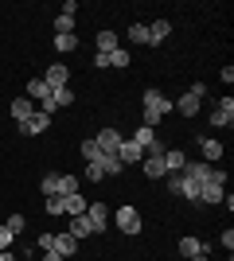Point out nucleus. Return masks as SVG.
<instances>
[{"mask_svg":"<svg viewBox=\"0 0 234 261\" xmlns=\"http://www.w3.org/2000/svg\"><path fill=\"white\" fill-rule=\"evenodd\" d=\"M168 109H172V101H168L164 94H160V90H145V113H141V117H145V125H148V129H156V125L164 121V113H168Z\"/></svg>","mask_w":234,"mask_h":261,"instance_id":"1","label":"nucleus"},{"mask_svg":"<svg viewBox=\"0 0 234 261\" xmlns=\"http://www.w3.org/2000/svg\"><path fill=\"white\" fill-rule=\"evenodd\" d=\"M28 98L39 101L43 113H55V98H51V86H47L43 78H32V82H28Z\"/></svg>","mask_w":234,"mask_h":261,"instance_id":"2","label":"nucleus"},{"mask_svg":"<svg viewBox=\"0 0 234 261\" xmlns=\"http://www.w3.org/2000/svg\"><path fill=\"white\" fill-rule=\"evenodd\" d=\"M86 218H90V226H94V234H101V230L110 226V207H106L101 199H90L86 203Z\"/></svg>","mask_w":234,"mask_h":261,"instance_id":"3","label":"nucleus"},{"mask_svg":"<svg viewBox=\"0 0 234 261\" xmlns=\"http://www.w3.org/2000/svg\"><path fill=\"white\" fill-rule=\"evenodd\" d=\"M113 222H117V230H125V234H141V215H137L133 207H117L113 211Z\"/></svg>","mask_w":234,"mask_h":261,"instance_id":"4","label":"nucleus"},{"mask_svg":"<svg viewBox=\"0 0 234 261\" xmlns=\"http://www.w3.org/2000/svg\"><path fill=\"white\" fill-rule=\"evenodd\" d=\"M117 160H121L125 168H129V164H141V160H145V148H141L133 137H125V141L117 144Z\"/></svg>","mask_w":234,"mask_h":261,"instance_id":"5","label":"nucleus"},{"mask_svg":"<svg viewBox=\"0 0 234 261\" xmlns=\"http://www.w3.org/2000/svg\"><path fill=\"white\" fill-rule=\"evenodd\" d=\"M43 82L51 86V94H55V90H67V86H70V70H67L63 63H55V66H47Z\"/></svg>","mask_w":234,"mask_h":261,"instance_id":"6","label":"nucleus"},{"mask_svg":"<svg viewBox=\"0 0 234 261\" xmlns=\"http://www.w3.org/2000/svg\"><path fill=\"white\" fill-rule=\"evenodd\" d=\"M47 125H51V113H43V109H35L32 117L20 125V133L23 137H39V133H47Z\"/></svg>","mask_w":234,"mask_h":261,"instance_id":"7","label":"nucleus"},{"mask_svg":"<svg viewBox=\"0 0 234 261\" xmlns=\"http://www.w3.org/2000/svg\"><path fill=\"white\" fill-rule=\"evenodd\" d=\"M211 125H215V129H223V125L230 129V125H234V98H223V101H219V109L211 113Z\"/></svg>","mask_w":234,"mask_h":261,"instance_id":"8","label":"nucleus"},{"mask_svg":"<svg viewBox=\"0 0 234 261\" xmlns=\"http://www.w3.org/2000/svg\"><path fill=\"white\" fill-rule=\"evenodd\" d=\"M94 141H98V148H101V152H106V156H117V144H121L125 137H121V133H117V129H101L98 137H94Z\"/></svg>","mask_w":234,"mask_h":261,"instance_id":"9","label":"nucleus"},{"mask_svg":"<svg viewBox=\"0 0 234 261\" xmlns=\"http://www.w3.org/2000/svg\"><path fill=\"white\" fill-rule=\"evenodd\" d=\"M12 117H16V125H23V121H28V117H32V113H35V109H39V106H35V101L32 98H28V94H23V98H16V101H12Z\"/></svg>","mask_w":234,"mask_h":261,"instance_id":"10","label":"nucleus"},{"mask_svg":"<svg viewBox=\"0 0 234 261\" xmlns=\"http://www.w3.org/2000/svg\"><path fill=\"white\" fill-rule=\"evenodd\" d=\"M51 250H55L63 261H70V257L78 253V242L70 238V234H55V246H51Z\"/></svg>","mask_w":234,"mask_h":261,"instance_id":"11","label":"nucleus"},{"mask_svg":"<svg viewBox=\"0 0 234 261\" xmlns=\"http://www.w3.org/2000/svg\"><path fill=\"white\" fill-rule=\"evenodd\" d=\"M74 242H82V238H90L94 234V226H90V218L86 215H78V218H70V230H67Z\"/></svg>","mask_w":234,"mask_h":261,"instance_id":"12","label":"nucleus"},{"mask_svg":"<svg viewBox=\"0 0 234 261\" xmlns=\"http://www.w3.org/2000/svg\"><path fill=\"white\" fill-rule=\"evenodd\" d=\"M184 164H188V156L179 152V148H168V152H164V172H168V175L184 172Z\"/></svg>","mask_w":234,"mask_h":261,"instance_id":"13","label":"nucleus"},{"mask_svg":"<svg viewBox=\"0 0 234 261\" xmlns=\"http://www.w3.org/2000/svg\"><path fill=\"white\" fill-rule=\"evenodd\" d=\"M86 203L90 199H82V195H63V215H70V218L86 215Z\"/></svg>","mask_w":234,"mask_h":261,"instance_id":"14","label":"nucleus"},{"mask_svg":"<svg viewBox=\"0 0 234 261\" xmlns=\"http://www.w3.org/2000/svg\"><path fill=\"white\" fill-rule=\"evenodd\" d=\"M168 35H172V23H168V20H156V23H148V43H164V39H168Z\"/></svg>","mask_w":234,"mask_h":261,"instance_id":"15","label":"nucleus"},{"mask_svg":"<svg viewBox=\"0 0 234 261\" xmlns=\"http://www.w3.org/2000/svg\"><path fill=\"white\" fill-rule=\"evenodd\" d=\"M199 101L203 98H195V94H184L179 101H172V109H179L184 117H195V113H199Z\"/></svg>","mask_w":234,"mask_h":261,"instance_id":"16","label":"nucleus"},{"mask_svg":"<svg viewBox=\"0 0 234 261\" xmlns=\"http://www.w3.org/2000/svg\"><path fill=\"white\" fill-rule=\"evenodd\" d=\"M226 199V187H219V184H203L199 187V203H223Z\"/></svg>","mask_w":234,"mask_h":261,"instance_id":"17","label":"nucleus"},{"mask_svg":"<svg viewBox=\"0 0 234 261\" xmlns=\"http://www.w3.org/2000/svg\"><path fill=\"white\" fill-rule=\"evenodd\" d=\"M141 168H145L148 179H160V175H168V172H164V156H145V160H141Z\"/></svg>","mask_w":234,"mask_h":261,"instance_id":"18","label":"nucleus"},{"mask_svg":"<svg viewBox=\"0 0 234 261\" xmlns=\"http://www.w3.org/2000/svg\"><path fill=\"white\" fill-rule=\"evenodd\" d=\"M179 253H184V257H195V253H207V242H199V238H179Z\"/></svg>","mask_w":234,"mask_h":261,"instance_id":"19","label":"nucleus"},{"mask_svg":"<svg viewBox=\"0 0 234 261\" xmlns=\"http://www.w3.org/2000/svg\"><path fill=\"white\" fill-rule=\"evenodd\" d=\"M199 148H203V160H207V164H215L219 156H223V144H219V141H211V137H203V141H199Z\"/></svg>","mask_w":234,"mask_h":261,"instance_id":"20","label":"nucleus"},{"mask_svg":"<svg viewBox=\"0 0 234 261\" xmlns=\"http://www.w3.org/2000/svg\"><path fill=\"white\" fill-rule=\"evenodd\" d=\"M55 35H74V12H59L55 16Z\"/></svg>","mask_w":234,"mask_h":261,"instance_id":"21","label":"nucleus"},{"mask_svg":"<svg viewBox=\"0 0 234 261\" xmlns=\"http://www.w3.org/2000/svg\"><path fill=\"white\" fill-rule=\"evenodd\" d=\"M117 47H121V43H117V35H113V32H98V55H113Z\"/></svg>","mask_w":234,"mask_h":261,"instance_id":"22","label":"nucleus"},{"mask_svg":"<svg viewBox=\"0 0 234 261\" xmlns=\"http://www.w3.org/2000/svg\"><path fill=\"white\" fill-rule=\"evenodd\" d=\"M98 164H101V172H106V175H117V172H125V164L117 160V156H106V152L98 156Z\"/></svg>","mask_w":234,"mask_h":261,"instance_id":"23","label":"nucleus"},{"mask_svg":"<svg viewBox=\"0 0 234 261\" xmlns=\"http://www.w3.org/2000/svg\"><path fill=\"white\" fill-rule=\"evenodd\" d=\"M133 141H137V144H141V148H152V144H156V141H160V137H156V133H152V129H148V125H141V129H137V137H133Z\"/></svg>","mask_w":234,"mask_h":261,"instance_id":"24","label":"nucleus"},{"mask_svg":"<svg viewBox=\"0 0 234 261\" xmlns=\"http://www.w3.org/2000/svg\"><path fill=\"white\" fill-rule=\"evenodd\" d=\"M39 191H43V195H59V172H47L43 179H39Z\"/></svg>","mask_w":234,"mask_h":261,"instance_id":"25","label":"nucleus"},{"mask_svg":"<svg viewBox=\"0 0 234 261\" xmlns=\"http://www.w3.org/2000/svg\"><path fill=\"white\" fill-rule=\"evenodd\" d=\"M59 195H78V175H59Z\"/></svg>","mask_w":234,"mask_h":261,"instance_id":"26","label":"nucleus"},{"mask_svg":"<svg viewBox=\"0 0 234 261\" xmlns=\"http://www.w3.org/2000/svg\"><path fill=\"white\" fill-rule=\"evenodd\" d=\"M98 156H101V148H98V141H94V137H90V141H82V160L94 164Z\"/></svg>","mask_w":234,"mask_h":261,"instance_id":"27","label":"nucleus"},{"mask_svg":"<svg viewBox=\"0 0 234 261\" xmlns=\"http://www.w3.org/2000/svg\"><path fill=\"white\" fill-rule=\"evenodd\" d=\"M179 179H184V175H179ZM179 195H184V199H191V203H199V184L184 179V184H179Z\"/></svg>","mask_w":234,"mask_h":261,"instance_id":"28","label":"nucleus"},{"mask_svg":"<svg viewBox=\"0 0 234 261\" xmlns=\"http://www.w3.org/2000/svg\"><path fill=\"white\" fill-rule=\"evenodd\" d=\"M51 98H55V109H63V106H74V90H55V94H51Z\"/></svg>","mask_w":234,"mask_h":261,"instance_id":"29","label":"nucleus"},{"mask_svg":"<svg viewBox=\"0 0 234 261\" xmlns=\"http://www.w3.org/2000/svg\"><path fill=\"white\" fill-rule=\"evenodd\" d=\"M74 47H78V39H74V35H55V51H59V55L74 51Z\"/></svg>","mask_w":234,"mask_h":261,"instance_id":"30","label":"nucleus"},{"mask_svg":"<svg viewBox=\"0 0 234 261\" xmlns=\"http://www.w3.org/2000/svg\"><path fill=\"white\" fill-rule=\"evenodd\" d=\"M43 211H47V215H51V218H59V215H63V195H47Z\"/></svg>","mask_w":234,"mask_h":261,"instance_id":"31","label":"nucleus"},{"mask_svg":"<svg viewBox=\"0 0 234 261\" xmlns=\"http://www.w3.org/2000/svg\"><path fill=\"white\" fill-rule=\"evenodd\" d=\"M110 66H113V70H125V66H129V51H121V47H117V51L110 55Z\"/></svg>","mask_w":234,"mask_h":261,"instance_id":"32","label":"nucleus"},{"mask_svg":"<svg viewBox=\"0 0 234 261\" xmlns=\"http://www.w3.org/2000/svg\"><path fill=\"white\" fill-rule=\"evenodd\" d=\"M129 39H133V43H148V28L145 23H133V28H129Z\"/></svg>","mask_w":234,"mask_h":261,"instance_id":"33","label":"nucleus"},{"mask_svg":"<svg viewBox=\"0 0 234 261\" xmlns=\"http://www.w3.org/2000/svg\"><path fill=\"white\" fill-rule=\"evenodd\" d=\"M207 184H219V187H226V172H223V168H211V175H207Z\"/></svg>","mask_w":234,"mask_h":261,"instance_id":"34","label":"nucleus"},{"mask_svg":"<svg viewBox=\"0 0 234 261\" xmlns=\"http://www.w3.org/2000/svg\"><path fill=\"white\" fill-rule=\"evenodd\" d=\"M23 222H28V218H23V215H12L8 222H4V226H8L12 234H20V230H23Z\"/></svg>","mask_w":234,"mask_h":261,"instance_id":"35","label":"nucleus"},{"mask_svg":"<svg viewBox=\"0 0 234 261\" xmlns=\"http://www.w3.org/2000/svg\"><path fill=\"white\" fill-rule=\"evenodd\" d=\"M101 175H106V172H101V164H98V160H94V164H86V179H94V184H98Z\"/></svg>","mask_w":234,"mask_h":261,"instance_id":"36","label":"nucleus"},{"mask_svg":"<svg viewBox=\"0 0 234 261\" xmlns=\"http://www.w3.org/2000/svg\"><path fill=\"white\" fill-rule=\"evenodd\" d=\"M12 242H16V234H12V230H8V226H0V250H8Z\"/></svg>","mask_w":234,"mask_h":261,"instance_id":"37","label":"nucleus"},{"mask_svg":"<svg viewBox=\"0 0 234 261\" xmlns=\"http://www.w3.org/2000/svg\"><path fill=\"white\" fill-rule=\"evenodd\" d=\"M94 66H98V70H110V55H94Z\"/></svg>","mask_w":234,"mask_h":261,"instance_id":"38","label":"nucleus"},{"mask_svg":"<svg viewBox=\"0 0 234 261\" xmlns=\"http://www.w3.org/2000/svg\"><path fill=\"white\" fill-rule=\"evenodd\" d=\"M55 246V234H39V250H51Z\"/></svg>","mask_w":234,"mask_h":261,"instance_id":"39","label":"nucleus"},{"mask_svg":"<svg viewBox=\"0 0 234 261\" xmlns=\"http://www.w3.org/2000/svg\"><path fill=\"white\" fill-rule=\"evenodd\" d=\"M179 184H184V179H179V172H176L172 179H168V191H172V195H179Z\"/></svg>","mask_w":234,"mask_h":261,"instance_id":"40","label":"nucleus"},{"mask_svg":"<svg viewBox=\"0 0 234 261\" xmlns=\"http://www.w3.org/2000/svg\"><path fill=\"white\" fill-rule=\"evenodd\" d=\"M43 261H63V257H59L55 250H43Z\"/></svg>","mask_w":234,"mask_h":261,"instance_id":"41","label":"nucleus"},{"mask_svg":"<svg viewBox=\"0 0 234 261\" xmlns=\"http://www.w3.org/2000/svg\"><path fill=\"white\" fill-rule=\"evenodd\" d=\"M0 261H16V257H12V253H8V250H0Z\"/></svg>","mask_w":234,"mask_h":261,"instance_id":"42","label":"nucleus"},{"mask_svg":"<svg viewBox=\"0 0 234 261\" xmlns=\"http://www.w3.org/2000/svg\"><path fill=\"white\" fill-rule=\"evenodd\" d=\"M188 261H207V253H195V257H188Z\"/></svg>","mask_w":234,"mask_h":261,"instance_id":"43","label":"nucleus"}]
</instances>
